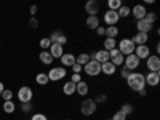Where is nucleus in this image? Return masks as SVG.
I'll list each match as a JSON object with an SVG mask.
<instances>
[{"label":"nucleus","mask_w":160,"mask_h":120,"mask_svg":"<svg viewBox=\"0 0 160 120\" xmlns=\"http://www.w3.org/2000/svg\"><path fill=\"white\" fill-rule=\"evenodd\" d=\"M118 28L117 26H109V28H106V34H104V37L106 38H117V35H118Z\"/></svg>","instance_id":"a878e982"},{"label":"nucleus","mask_w":160,"mask_h":120,"mask_svg":"<svg viewBox=\"0 0 160 120\" xmlns=\"http://www.w3.org/2000/svg\"><path fill=\"white\" fill-rule=\"evenodd\" d=\"M111 120H127V115L122 112V111H117L114 115H112V118Z\"/></svg>","instance_id":"4c0bfd02"},{"label":"nucleus","mask_w":160,"mask_h":120,"mask_svg":"<svg viewBox=\"0 0 160 120\" xmlns=\"http://www.w3.org/2000/svg\"><path fill=\"white\" fill-rule=\"evenodd\" d=\"M127 85H128L130 90L136 91V93L141 91V90H144V88H146L144 74H141L139 71H138V72H131V74L128 75V78H127Z\"/></svg>","instance_id":"f257e3e1"},{"label":"nucleus","mask_w":160,"mask_h":120,"mask_svg":"<svg viewBox=\"0 0 160 120\" xmlns=\"http://www.w3.org/2000/svg\"><path fill=\"white\" fill-rule=\"evenodd\" d=\"M114 48H117V40L115 38H104V42H102V50H106V51H111V50H114Z\"/></svg>","instance_id":"393cba45"},{"label":"nucleus","mask_w":160,"mask_h":120,"mask_svg":"<svg viewBox=\"0 0 160 120\" xmlns=\"http://www.w3.org/2000/svg\"><path fill=\"white\" fill-rule=\"evenodd\" d=\"M135 48H136V45L131 42V38H122L117 43V50L120 51V55H123V56L133 55V53H135Z\"/></svg>","instance_id":"20e7f679"},{"label":"nucleus","mask_w":160,"mask_h":120,"mask_svg":"<svg viewBox=\"0 0 160 120\" xmlns=\"http://www.w3.org/2000/svg\"><path fill=\"white\" fill-rule=\"evenodd\" d=\"M120 111H122V112H123V114L128 117V115H130L133 111H135V108H133V106H131L130 102H125V104H122V108H120Z\"/></svg>","instance_id":"72a5a7b5"},{"label":"nucleus","mask_w":160,"mask_h":120,"mask_svg":"<svg viewBox=\"0 0 160 120\" xmlns=\"http://www.w3.org/2000/svg\"><path fill=\"white\" fill-rule=\"evenodd\" d=\"M3 90H5V85L0 82V96H2V93H3Z\"/></svg>","instance_id":"de8ad7c7"},{"label":"nucleus","mask_w":160,"mask_h":120,"mask_svg":"<svg viewBox=\"0 0 160 120\" xmlns=\"http://www.w3.org/2000/svg\"><path fill=\"white\" fill-rule=\"evenodd\" d=\"M139 64H141V61H139V58L135 55V53L125 56V59H123V68H127L130 72H136V69L139 68Z\"/></svg>","instance_id":"0eeeda50"},{"label":"nucleus","mask_w":160,"mask_h":120,"mask_svg":"<svg viewBox=\"0 0 160 120\" xmlns=\"http://www.w3.org/2000/svg\"><path fill=\"white\" fill-rule=\"evenodd\" d=\"M144 80H146V85L157 87L160 83V72H148L144 75Z\"/></svg>","instance_id":"4468645a"},{"label":"nucleus","mask_w":160,"mask_h":120,"mask_svg":"<svg viewBox=\"0 0 160 120\" xmlns=\"http://www.w3.org/2000/svg\"><path fill=\"white\" fill-rule=\"evenodd\" d=\"M38 59L42 61V64H45V66H51L53 64V56L50 55V51L47 50V51H40V55H38Z\"/></svg>","instance_id":"5701e85b"},{"label":"nucleus","mask_w":160,"mask_h":120,"mask_svg":"<svg viewBox=\"0 0 160 120\" xmlns=\"http://www.w3.org/2000/svg\"><path fill=\"white\" fill-rule=\"evenodd\" d=\"M99 10H101V3L98 0H88L85 3V11L88 13V16H98Z\"/></svg>","instance_id":"9d476101"},{"label":"nucleus","mask_w":160,"mask_h":120,"mask_svg":"<svg viewBox=\"0 0 160 120\" xmlns=\"http://www.w3.org/2000/svg\"><path fill=\"white\" fill-rule=\"evenodd\" d=\"M82 71H83V66H80V64H77V62L72 66V74H80Z\"/></svg>","instance_id":"a19ab883"},{"label":"nucleus","mask_w":160,"mask_h":120,"mask_svg":"<svg viewBox=\"0 0 160 120\" xmlns=\"http://www.w3.org/2000/svg\"><path fill=\"white\" fill-rule=\"evenodd\" d=\"M31 120H48V118H47L45 114H40V112H38V114H34V115L31 117Z\"/></svg>","instance_id":"37998d69"},{"label":"nucleus","mask_w":160,"mask_h":120,"mask_svg":"<svg viewBox=\"0 0 160 120\" xmlns=\"http://www.w3.org/2000/svg\"><path fill=\"white\" fill-rule=\"evenodd\" d=\"M90 59H91V58H90L88 53H80V55H77V56H75V62H77V64H80V66H85Z\"/></svg>","instance_id":"c756f323"},{"label":"nucleus","mask_w":160,"mask_h":120,"mask_svg":"<svg viewBox=\"0 0 160 120\" xmlns=\"http://www.w3.org/2000/svg\"><path fill=\"white\" fill-rule=\"evenodd\" d=\"M96 109H98V104L95 102L93 98H85L82 102H80V114H82L83 117H91L96 112Z\"/></svg>","instance_id":"f03ea898"},{"label":"nucleus","mask_w":160,"mask_h":120,"mask_svg":"<svg viewBox=\"0 0 160 120\" xmlns=\"http://www.w3.org/2000/svg\"><path fill=\"white\" fill-rule=\"evenodd\" d=\"M50 55L53 56V59H59L62 55H64V47L59 45V43H51V47L48 48Z\"/></svg>","instance_id":"f3484780"},{"label":"nucleus","mask_w":160,"mask_h":120,"mask_svg":"<svg viewBox=\"0 0 160 120\" xmlns=\"http://www.w3.org/2000/svg\"><path fill=\"white\" fill-rule=\"evenodd\" d=\"M83 72L88 77H98L101 74V64L95 59H90L85 66H83Z\"/></svg>","instance_id":"39448f33"},{"label":"nucleus","mask_w":160,"mask_h":120,"mask_svg":"<svg viewBox=\"0 0 160 120\" xmlns=\"http://www.w3.org/2000/svg\"><path fill=\"white\" fill-rule=\"evenodd\" d=\"M35 13H37V7H35V5H32V7H31V15H32V18L35 16Z\"/></svg>","instance_id":"49530a36"},{"label":"nucleus","mask_w":160,"mask_h":120,"mask_svg":"<svg viewBox=\"0 0 160 120\" xmlns=\"http://www.w3.org/2000/svg\"><path fill=\"white\" fill-rule=\"evenodd\" d=\"M117 72V68L111 62V61H108V62H104V64H101V74H104V75H114Z\"/></svg>","instance_id":"4be33fe9"},{"label":"nucleus","mask_w":160,"mask_h":120,"mask_svg":"<svg viewBox=\"0 0 160 120\" xmlns=\"http://www.w3.org/2000/svg\"><path fill=\"white\" fill-rule=\"evenodd\" d=\"M122 5H123V3H122V0H108V10L117 11Z\"/></svg>","instance_id":"7c9ffc66"},{"label":"nucleus","mask_w":160,"mask_h":120,"mask_svg":"<svg viewBox=\"0 0 160 120\" xmlns=\"http://www.w3.org/2000/svg\"><path fill=\"white\" fill-rule=\"evenodd\" d=\"M85 26L91 31H96L99 26H101V21L98 16H87V21H85Z\"/></svg>","instance_id":"412c9836"},{"label":"nucleus","mask_w":160,"mask_h":120,"mask_svg":"<svg viewBox=\"0 0 160 120\" xmlns=\"http://www.w3.org/2000/svg\"><path fill=\"white\" fill-rule=\"evenodd\" d=\"M106 101H108V96H106V95H98V96L95 98V102H96V104H104Z\"/></svg>","instance_id":"ea45409f"},{"label":"nucleus","mask_w":160,"mask_h":120,"mask_svg":"<svg viewBox=\"0 0 160 120\" xmlns=\"http://www.w3.org/2000/svg\"><path fill=\"white\" fill-rule=\"evenodd\" d=\"M13 96H15V95H13L11 90H3V93H2V96H0V98H2L3 101H13Z\"/></svg>","instance_id":"c9c22d12"},{"label":"nucleus","mask_w":160,"mask_h":120,"mask_svg":"<svg viewBox=\"0 0 160 120\" xmlns=\"http://www.w3.org/2000/svg\"><path fill=\"white\" fill-rule=\"evenodd\" d=\"M62 93L66 96H72L74 93H75V83H72L71 80H68L64 85H62Z\"/></svg>","instance_id":"b1692460"},{"label":"nucleus","mask_w":160,"mask_h":120,"mask_svg":"<svg viewBox=\"0 0 160 120\" xmlns=\"http://www.w3.org/2000/svg\"><path fill=\"white\" fill-rule=\"evenodd\" d=\"M48 80L50 82H59V80L66 78L68 75V69L62 68V66H53V68L48 71Z\"/></svg>","instance_id":"7ed1b4c3"},{"label":"nucleus","mask_w":160,"mask_h":120,"mask_svg":"<svg viewBox=\"0 0 160 120\" xmlns=\"http://www.w3.org/2000/svg\"><path fill=\"white\" fill-rule=\"evenodd\" d=\"M75 93L78 96H87L88 93H90V85L85 82V80H82V82H78L75 85Z\"/></svg>","instance_id":"aec40b11"},{"label":"nucleus","mask_w":160,"mask_h":120,"mask_svg":"<svg viewBox=\"0 0 160 120\" xmlns=\"http://www.w3.org/2000/svg\"><path fill=\"white\" fill-rule=\"evenodd\" d=\"M135 55L139 58V61L148 59V58L151 56V48H149L148 45H138V47L135 48Z\"/></svg>","instance_id":"2eb2a0df"},{"label":"nucleus","mask_w":160,"mask_h":120,"mask_svg":"<svg viewBox=\"0 0 160 120\" xmlns=\"http://www.w3.org/2000/svg\"><path fill=\"white\" fill-rule=\"evenodd\" d=\"M148 40H149V34H142V32H136L131 37V42L136 47L138 45H148Z\"/></svg>","instance_id":"a211bd4d"},{"label":"nucleus","mask_w":160,"mask_h":120,"mask_svg":"<svg viewBox=\"0 0 160 120\" xmlns=\"http://www.w3.org/2000/svg\"><path fill=\"white\" fill-rule=\"evenodd\" d=\"M120 21V18H118V15H117V11H112V10H108L104 13V16H102V22L108 26H117V22Z\"/></svg>","instance_id":"1a4fd4ad"},{"label":"nucleus","mask_w":160,"mask_h":120,"mask_svg":"<svg viewBox=\"0 0 160 120\" xmlns=\"http://www.w3.org/2000/svg\"><path fill=\"white\" fill-rule=\"evenodd\" d=\"M38 45H40V48H42L43 51H47V50L51 47V40H50L48 37H43V38H40V43H38Z\"/></svg>","instance_id":"473e14b6"},{"label":"nucleus","mask_w":160,"mask_h":120,"mask_svg":"<svg viewBox=\"0 0 160 120\" xmlns=\"http://www.w3.org/2000/svg\"><path fill=\"white\" fill-rule=\"evenodd\" d=\"M154 28V24H149L148 21H144V19H139L136 21V29L138 32H142V34H149Z\"/></svg>","instance_id":"6ab92c4d"},{"label":"nucleus","mask_w":160,"mask_h":120,"mask_svg":"<svg viewBox=\"0 0 160 120\" xmlns=\"http://www.w3.org/2000/svg\"><path fill=\"white\" fill-rule=\"evenodd\" d=\"M123 59H125V56H123V55H120V53H118L117 56L111 58L109 61H111V62L115 66V68H122V66H123Z\"/></svg>","instance_id":"2f4dec72"},{"label":"nucleus","mask_w":160,"mask_h":120,"mask_svg":"<svg viewBox=\"0 0 160 120\" xmlns=\"http://www.w3.org/2000/svg\"><path fill=\"white\" fill-rule=\"evenodd\" d=\"M90 58L98 61L99 64H104L109 61V53L106 50H96V51H93V55H90Z\"/></svg>","instance_id":"f8f14e48"},{"label":"nucleus","mask_w":160,"mask_h":120,"mask_svg":"<svg viewBox=\"0 0 160 120\" xmlns=\"http://www.w3.org/2000/svg\"><path fill=\"white\" fill-rule=\"evenodd\" d=\"M146 68L148 72H160V58L158 55H151L146 59Z\"/></svg>","instance_id":"6e6552de"},{"label":"nucleus","mask_w":160,"mask_h":120,"mask_svg":"<svg viewBox=\"0 0 160 120\" xmlns=\"http://www.w3.org/2000/svg\"><path fill=\"white\" fill-rule=\"evenodd\" d=\"M64 120H72V118H64Z\"/></svg>","instance_id":"8fccbe9b"},{"label":"nucleus","mask_w":160,"mask_h":120,"mask_svg":"<svg viewBox=\"0 0 160 120\" xmlns=\"http://www.w3.org/2000/svg\"><path fill=\"white\" fill-rule=\"evenodd\" d=\"M146 13H148L146 7H144L142 3H139V5H135V7L131 8V15H130V16H133V18H135L136 21H139V19H144Z\"/></svg>","instance_id":"9b49d317"},{"label":"nucleus","mask_w":160,"mask_h":120,"mask_svg":"<svg viewBox=\"0 0 160 120\" xmlns=\"http://www.w3.org/2000/svg\"><path fill=\"white\" fill-rule=\"evenodd\" d=\"M59 61H61V64H62V68H72V66L75 64V55L74 53H66L64 51V55L59 58Z\"/></svg>","instance_id":"dca6fc26"},{"label":"nucleus","mask_w":160,"mask_h":120,"mask_svg":"<svg viewBox=\"0 0 160 120\" xmlns=\"http://www.w3.org/2000/svg\"><path fill=\"white\" fill-rule=\"evenodd\" d=\"M48 38L51 40V43H59V45H62V47L68 43V37H66V34L61 32V31H55Z\"/></svg>","instance_id":"ddd939ff"},{"label":"nucleus","mask_w":160,"mask_h":120,"mask_svg":"<svg viewBox=\"0 0 160 120\" xmlns=\"http://www.w3.org/2000/svg\"><path fill=\"white\" fill-rule=\"evenodd\" d=\"M144 21H148L149 24H154L157 21V15L154 11H148V13H146V16H144Z\"/></svg>","instance_id":"f704fd0d"},{"label":"nucleus","mask_w":160,"mask_h":120,"mask_svg":"<svg viewBox=\"0 0 160 120\" xmlns=\"http://www.w3.org/2000/svg\"><path fill=\"white\" fill-rule=\"evenodd\" d=\"M29 26H31L32 29H37V28H38V21H37L35 18H31V19H29Z\"/></svg>","instance_id":"c03bdc74"},{"label":"nucleus","mask_w":160,"mask_h":120,"mask_svg":"<svg viewBox=\"0 0 160 120\" xmlns=\"http://www.w3.org/2000/svg\"><path fill=\"white\" fill-rule=\"evenodd\" d=\"M138 93H139V96H146V95H148V91H146V90H141Z\"/></svg>","instance_id":"09e8293b"},{"label":"nucleus","mask_w":160,"mask_h":120,"mask_svg":"<svg viewBox=\"0 0 160 120\" xmlns=\"http://www.w3.org/2000/svg\"><path fill=\"white\" fill-rule=\"evenodd\" d=\"M16 96H18V101H19L21 104H22V102H31L32 98H34V91H32L31 87L24 85V87H21V88L18 90Z\"/></svg>","instance_id":"423d86ee"},{"label":"nucleus","mask_w":160,"mask_h":120,"mask_svg":"<svg viewBox=\"0 0 160 120\" xmlns=\"http://www.w3.org/2000/svg\"><path fill=\"white\" fill-rule=\"evenodd\" d=\"M130 74H131V72H130V71H128L127 68H123V66H122V68H120V77H122L123 80H127Z\"/></svg>","instance_id":"58836bf2"},{"label":"nucleus","mask_w":160,"mask_h":120,"mask_svg":"<svg viewBox=\"0 0 160 120\" xmlns=\"http://www.w3.org/2000/svg\"><path fill=\"white\" fill-rule=\"evenodd\" d=\"M35 82L40 85V87H43V85H47L50 80H48V75L45 74V72H38L37 75H35Z\"/></svg>","instance_id":"c85d7f7f"},{"label":"nucleus","mask_w":160,"mask_h":120,"mask_svg":"<svg viewBox=\"0 0 160 120\" xmlns=\"http://www.w3.org/2000/svg\"><path fill=\"white\" fill-rule=\"evenodd\" d=\"M95 32H96V34H98L99 37H102V35L106 34V28H104V26H99V28H98V29H96Z\"/></svg>","instance_id":"a18cd8bd"},{"label":"nucleus","mask_w":160,"mask_h":120,"mask_svg":"<svg viewBox=\"0 0 160 120\" xmlns=\"http://www.w3.org/2000/svg\"><path fill=\"white\" fill-rule=\"evenodd\" d=\"M2 109H3L5 114H13V112L16 111V104L13 102V101H3V108Z\"/></svg>","instance_id":"cd10ccee"},{"label":"nucleus","mask_w":160,"mask_h":120,"mask_svg":"<svg viewBox=\"0 0 160 120\" xmlns=\"http://www.w3.org/2000/svg\"><path fill=\"white\" fill-rule=\"evenodd\" d=\"M71 82L77 85L78 82H82V75H80V74H72V77H71Z\"/></svg>","instance_id":"79ce46f5"},{"label":"nucleus","mask_w":160,"mask_h":120,"mask_svg":"<svg viewBox=\"0 0 160 120\" xmlns=\"http://www.w3.org/2000/svg\"><path fill=\"white\" fill-rule=\"evenodd\" d=\"M117 15H118V18H128V16L131 15V7L122 5V7L117 10Z\"/></svg>","instance_id":"bb28decb"},{"label":"nucleus","mask_w":160,"mask_h":120,"mask_svg":"<svg viewBox=\"0 0 160 120\" xmlns=\"http://www.w3.org/2000/svg\"><path fill=\"white\" fill-rule=\"evenodd\" d=\"M21 111H22L24 114L32 112V102H22V104H21Z\"/></svg>","instance_id":"e433bc0d"}]
</instances>
